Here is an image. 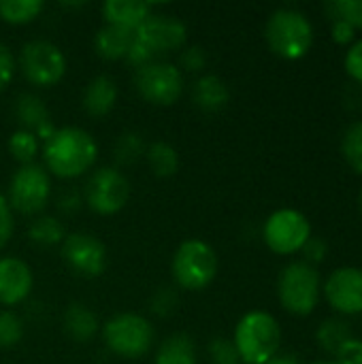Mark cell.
Masks as SVG:
<instances>
[{
    "mask_svg": "<svg viewBox=\"0 0 362 364\" xmlns=\"http://www.w3.org/2000/svg\"><path fill=\"white\" fill-rule=\"evenodd\" d=\"M265 38L275 55L284 60H299L312 49L314 26L307 15L297 9H277L267 19Z\"/></svg>",
    "mask_w": 362,
    "mask_h": 364,
    "instance_id": "obj_3",
    "label": "cell"
},
{
    "mask_svg": "<svg viewBox=\"0 0 362 364\" xmlns=\"http://www.w3.org/2000/svg\"><path fill=\"white\" fill-rule=\"evenodd\" d=\"M192 98L201 111L215 113L228 105L230 90H228L226 81L220 79L218 75H203L201 79H196V83L192 87Z\"/></svg>",
    "mask_w": 362,
    "mask_h": 364,
    "instance_id": "obj_19",
    "label": "cell"
},
{
    "mask_svg": "<svg viewBox=\"0 0 362 364\" xmlns=\"http://www.w3.org/2000/svg\"><path fill=\"white\" fill-rule=\"evenodd\" d=\"M34 286L30 267L13 256L0 258V305L13 307L23 303Z\"/></svg>",
    "mask_w": 362,
    "mask_h": 364,
    "instance_id": "obj_15",
    "label": "cell"
},
{
    "mask_svg": "<svg viewBox=\"0 0 362 364\" xmlns=\"http://www.w3.org/2000/svg\"><path fill=\"white\" fill-rule=\"evenodd\" d=\"M117 94H119L117 83L109 75H98L85 85L81 96V107L92 117H105L107 113L113 111L117 102Z\"/></svg>",
    "mask_w": 362,
    "mask_h": 364,
    "instance_id": "obj_16",
    "label": "cell"
},
{
    "mask_svg": "<svg viewBox=\"0 0 362 364\" xmlns=\"http://www.w3.org/2000/svg\"><path fill=\"white\" fill-rule=\"evenodd\" d=\"M188 41V28L183 21L171 15L151 13L137 30L134 43L143 47L154 60L156 55L169 53L173 49H181Z\"/></svg>",
    "mask_w": 362,
    "mask_h": 364,
    "instance_id": "obj_12",
    "label": "cell"
},
{
    "mask_svg": "<svg viewBox=\"0 0 362 364\" xmlns=\"http://www.w3.org/2000/svg\"><path fill=\"white\" fill-rule=\"evenodd\" d=\"M335 364H362V341L352 337L335 352Z\"/></svg>",
    "mask_w": 362,
    "mask_h": 364,
    "instance_id": "obj_35",
    "label": "cell"
},
{
    "mask_svg": "<svg viewBox=\"0 0 362 364\" xmlns=\"http://www.w3.org/2000/svg\"><path fill=\"white\" fill-rule=\"evenodd\" d=\"M145 141L139 132H122L113 147V158L117 166H132L145 156Z\"/></svg>",
    "mask_w": 362,
    "mask_h": 364,
    "instance_id": "obj_27",
    "label": "cell"
},
{
    "mask_svg": "<svg viewBox=\"0 0 362 364\" xmlns=\"http://www.w3.org/2000/svg\"><path fill=\"white\" fill-rule=\"evenodd\" d=\"M265 243L271 252L288 256L303 250L307 239L312 237L309 220L297 209H280L271 213L262 228Z\"/></svg>",
    "mask_w": 362,
    "mask_h": 364,
    "instance_id": "obj_11",
    "label": "cell"
},
{
    "mask_svg": "<svg viewBox=\"0 0 362 364\" xmlns=\"http://www.w3.org/2000/svg\"><path fill=\"white\" fill-rule=\"evenodd\" d=\"M13 115L17 119V124L21 126V130L28 132H38L45 124H49V111L43 102L41 96L32 94V92H23L15 98L13 102Z\"/></svg>",
    "mask_w": 362,
    "mask_h": 364,
    "instance_id": "obj_21",
    "label": "cell"
},
{
    "mask_svg": "<svg viewBox=\"0 0 362 364\" xmlns=\"http://www.w3.org/2000/svg\"><path fill=\"white\" fill-rule=\"evenodd\" d=\"M62 260L77 277L96 279L107 269V247L87 232H73L62 241Z\"/></svg>",
    "mask_w": 362,
    "mask_h": 364,
    "instance_id": "obj_13",
    "label": "cell"
},
{
    "mask_svg": "<svg viewBox=\"0 0 362 364\" xmlns=\"http://www.w3.org/2000/svg\"><path fill=\"white\" fill-rule=\"evenodd\" d=\"M45 164L47 173L60 179H73L90 171L98 158V145L94 136L81 128L66 126L53 132L45 141Z\"/></svg>",
    "mask_w": 362,
    "mask_h": 364,
    "instance_id": "obj_1",
    "label": "cell"
},
{
    "mask_svg": "<svg viewBox=\"0 0 362 364\" xmlns=\"http://www.w3.org/2000/svg\"><path fill=\"white\" fill-rule=\"evenodd\" d=\"M62 326L68 339H73L75 343H87L96 337L100 322L96 318V314L83 305V303H70L64 311L62 318Z\"/></svg>",
    "mask_w": 362,
    "mask_h": 364,
    "instance_id": "obj_18",
    "label": "cell"
},
{
    "mask_svg": "<svg viewBox=\"0 0 362 364\" xmlns=\"http://www.w3.org/2000/svg\"><path fill=\"white\" fill-rule=\"evenodd\" d=\"M58 207H60L64 213H75V211H79V207H81V196H79L75 190H66V192L58 198Z\"/></svg>",
    "mask_w": 362,
    "mask_h": 364,
    "instance_id": "obj_40",
    "label": "cell"
},
{
    "mask_svg": "<svg viewBox=\"0 0 362 364\" xmlns=\"http://www.w3.org/2000/svg\"><path fill=\"white\" fill-rule=\"evenodd\" d=\"M154 364H196V346L192 337L186 333L166 337L156 352Z\"/></svg>",
    "mask_w": 362,
    "mask_h": 364,
    "instance_id": "obj_22",
    "label": "cell"
},
{
    "mask_svg": "<svg viewBox=\"0 0 362 364\" xmlns=\"http://www.w3.org/2000/svg\"><path fill=\"white\" fill-rule=\"evenodd\" d=\"M43 11L41 0H0V17L11 26L34 21Z\"/></svg>",
    "mask_w": 362,
    "mask_h": 364,
    "instance_id": "obj_26",
    "label": "cell"
},
{
    "mask_svg": "<svg viewBox=\"0 0 362 364\" xmlns=\"http://www.w3.org/2000/svg\"><path fill=\"white\" fill-rule=\"evenodd\" d=\"M282 307L292 316H309L320 299V275L307 262H290L277 279Z\"/></svg>",
    "mask_w": 362,
    "mask_h": 364,
    "instance_id": "obj_6",
    "label": "cell"
},
{
    "mask_svg": "<svg viewBox=\"0 0 362 364\" xmlns=\"http://www.w3.org/2000/svg\"><path fill=\"white\" fill-rule=\"evenodd\" d=\"M209 356L213 364H239L241 360L233 339H226V337H215L209 343Z\"/></svg>",
    "mask_w": 362,
    "mask_h": 364,
    "instance_id": "obj_33",
    "label": "cell"
},
{
    "mask_svg": "<svg viewBox=\"0 0 362 364\" xmlns=\"http://www.w3.org/2000/svg\"><path fill=\"white\" fill-rule=\"evenodd\" d=\"M102 339L115 356L134 360L151 350L156 331L151 322L139 314H117L107 320L102 328Z\"/></svg>",
    "mask_w": 362,
    "mask_h": 364,
    "instance_id": "obj_5",
    "label": "cell"
},
{
    "mask_svg": "<svg viewBox=\"0 0 362 364\" xmlns=\"http://www.w3.org/2000/svg\"><path fill=\"white\" fill-rule=\"evenodd\" d=\"M354 337L352 333V326L348 320L344 318H329L324 320L318 331H316V343L331 356H335V352Z\"/></svg>",
    "mask_w": 362,
    "mask_h": 364,
    "instance_id": "obj_23",
    "label": "cell"
},
{
    "mask_svg": "<svg viewBox=\"0 0 362 364\" xmlns=\"http://www.w3.org/2000/svg\"><path fill=\"white\" fill-rule=\"evenodd\" d=\"M51 196V177L38 164L19 166L9 183V207L21 215H34L45 209Z\"/></svg>",
    "mask_w": 362,
    "mask_h": 364,
    "instance_id": "obj_7",
    "label": "cell"
},
{
    "mask_svg": "<svg viewBox=\"0 0 362 364\" xmlns=\"http://www.w3.org/2000/svg\"><path fill=\"white\" fill-rule=\"evenodd\" d=\"M301 252L305 254V260H303V262H307V264H316V262H322V260L326 258L329 243H326L322 237H309Z\"/></svg>",
    "mask_w": 362,
    "mask_h": 364,
    "instance_id": "obj_37",
    "label": "cell"
},
{
    "mask_svg": "<svg viewBox=\"0 0 362 364\" xmlns=\"http://www.w3.org/2000/svg\"><path fill=\"white\" fill-rule=\"evenodd\" d=\"M151 15V4L143 0H107L102 4V17L111 26L137 30Z\"/></svg>",
    "mask_w": 362,
    "mask_h": 364,
    "instance_id": "obj_17",
    "label": "cell"
},
{
    "mask_svg": "<svg viewBox=\"0 0 362 364\" xmlns=\"http://www.w3.org/2000/svg\"><path fill=\"white\" fill-rule=\"evenodd\" d=\"M175 284L190 292L205 290L218 273V256L213 247L201 239L183 241L171 262Z\"/></svg>",
    "mask_w": 362,
    "mask_h": 364,
    "instance_id": "obj_4",
    "label": "cell"
},
{
    "mask_svg": "<svg viewBox=\"0 0 362 364\" xmlns=\"http://www.w3.org/2000/svg\"><path fill=\"white\" fill-rule=\"evenodd\" d=\"M358 211H361V215H362V188H361V194H358Z\"/></svg>",
    "mask_w": 362,
    "mask_h": 364,
    "instance_id": "obj_43",
    "label": "cell"
},
{
    "mask_svg": "<svg viewBox=\"0 0 362 364\" xmlns=\"http://www.w3.org/2000/svg\"><path fill=\"white\" fill-rule=\"evenodd\" d=\"M346 70L356 83H362V41H356L348 49V53H346Z\"/></svg>",
    "mask_w": 362,
    "mask_h": 364,
    "instance_id": "obj_39",
    "label": "cell"
},
{
    "mask_svg": "<svg viewBox=\"0 0 362 364\" xmlns=\"http://www.w3.org/2000/svg\"><path fill=\"white\" fill-rule=\"evenodd\" d=\"M23 337V322L17 314L2 309L0 311V350L15 348Z\"/></svg>",
    "mask_w": 362,
    "mask_h": 364,
    "instance_id": "obj_31",
    "label": "cell"
},
{
    "mask_svg": "<svg viewBox=\"0 0 362 364\" xmlns=\"http://www.w3.org/2000/svg\"><path fill=\"white\" fill-rule=\"evenodd\" d=\"M134 87L139 96L151 105L169 107L179 100L183 92V75L171 62H149L134 73Z\"/></svg>",
    "mask_w": 362,
    "mask_h": 364,
    "instance_id": "obj_9",
    "label": "cell"
},
{
    "mask_svg": "<svg viewBox=\"0 0 362 364\" xmlns=\"http://www.w3.org/2000/svg\"><path fill=\"white\" fill-rule=\"evenodd\" d=\"M324 296L337 314H362V269L341 267L333 271L324 284Z\"/></svg>",
    "mask_w": 362,
    "mask_h": 364,
    "instance_id": "obj_14",
    "label": "cell"
},
{
    "mask_svg": "<svg viewBox=\"0 0 362 364\" xmlns=\"http://www.w3.org/2000/svg\"><path fill=\"white\" fill-rule=\"evenodd\" d=\"M132 41H134V32H132V30H126V28H119V26L105 23V26L96 32L94 47H96V53H98L102 60L115 62V60H122V58L128 55V49H130Z\"/></svg>",
    "mask_w": 362,
    "mask_h": 364,
    "instance_id": "obj_20",
    "label": "cell"
},
{
    "mask_svg": "<svg viewBox=\"0 0 362 364\" xmlns=\"http://www.w3.org/2000/svg\"><path fill=\"white\" fill-rule=\"evenodd\" d=\"M181 66L188 70V73H198L207 66V53L201 45H190V47H183L181 51Z\"/></svg>",
    "mask_w": 362,
    "mask_h": 364,
    "instance_id": "obj_34",
    "label": "cell"
},
{
    "mask_svg": "<svg viewBox=\"0 0 362 364\" xmlns=\"http://www.w3.org/2000/svg\"><path fill=\"white\" fill-rule=\"evenodd\" d=\"M324 11L331 21H344L354 30L362 28V0H331Z\"/></svg>",
    "mask_w": 362,
    "mask_h": 364,
    "instance_id": "obj_29",
    "label": "cell"
},
{
    "mask_svg": "<svg viewBox=\"0 0 362 364\" xmlns=\"http://www.w3.org/2000/svg\"><path fill=\"white\" fill-rule=\"evenodd\" d=\"M15 70H17V64H15V58H13L11 49L0 43V92L11 85V81L15 77Z\"/></svg>",
    "mask_w": 362,
    "mask_h": 364,
    "instance_id": "obj_36",
    "label": "cell"
},
{
    "mask_svg": "<svg viewBox=\"0 0 362 364\" xmlns=\"http://www.w3.org/2000/svg\"><path fill=\"white\" fill-rule=\"evenodd\" d=\"M23 77L36 87L55 85L66 73V58L58 45L49 41H30L19 55Z\"/></svg>",
    "mask_w": 362,
    "mask_h": 364,
    "instance_id": "obj_10",
    "label": "cell"
},
{
    "mask_svg": "<svg viewBox=\"0 0 362 364\" xmlns=\"http://www.w3.org/2000/svg\"><path fill=\"white\" fill-rule=\"evenodd\" d=\"M147 164L156 177H173L179 168V154L173 145L156 141L145 149Z\"/></svg>",
    "mask_w": 362,
    "mask_h": 364,
    "instance_id": "obj_24",
    "label": "cell"
},
{
    "mask_svg": "<svg viewBox=\"0 0 362 364\" xmlns=\"http://www.w3.org/2000/svg\"><path fill=\"white\" fill-rule=\"evenodd\" d=\"M9 151L13 156L15 162H19L21 166L26 164H34V158L38 154V139L34 132L28 130H15L9 139Z\"/></svg>",
    "mask_w": 362,
    "mask_h": 364,
    "instance_id": "obj_28",
    "label": "cell"
},
{
    "mask_svg": "<svg viewBox=\"0 0 362 364\" xmlns=\"http://www.w3.org/2000/svg\"><path fill=\"white\" fill-rule=\"evenodd\" d=\"M312 364H335L333 360H318V363H312Z\"/></svg>",
    "mask_w": 362,
    "mask_h": 364,
    "instance_id": "obj_44",
    "label": "cell"
},
{
    "mask_svg": "<svg viewBox=\"0 0 362 364\" xmlns=\"http://www.w3.org/2000/svg\"><path fill=\"white\" fill-rule=\"evenodd\" d=\"M179 307V294L173 286H162L151 294L149 311L158 318H171Z\"/></svg>",
    "mask_w": 362,
    "mask_h": 364,
    "instance_id": "obj_32",
    "label": "cell"
},
{
    "mask_svg": "<svg viewBox=\"0 0 362 364\" xmlns=\"http://www.w3.org/2000/svg\"><path fill=\"white\" fill-rule=\"evenodd\" d=\"M341 154L350 168L362 175V122H354L346 128L341 139Z\"/></svg>",
    "mask_w": 362,
    "mask_h": 364,
    "instance_id": "obj_30",
    "label": "cell"
},
{
    "mask_svg": "<svg viewBox=\"0 0 362 364\" xmlns=\"http://www.w3.org/2000/svg\"><path fill=\"white\" fill-rule=\"evenodd\" d=\"M354 36H356V30H354L352 26H348V23H344V21H333V38H335L337 43L348 45V43L354 41Z\"/></svg>",
    "mask_w": 362,
    "mask_h": 364,
    "instance_id": "obj_41",
    "label": "cell"
},
{
    "mask_svg": "<svg viewBox=\"0 0 362 364\" xmlns=\"http://www.w3.org/2000/svg\"><path fill=\"white\" fill-rule=\"evenodd\" d=\"M265 364H299V360L292 354H275L269 363Z\"/></svg>",
    "mask_w": 362,
    "mask_h": 364,
    "instance_id": "obj_42",
    "label": "cell"
},
{
    "mask_svg": "<svg viewBox=\"0 0 362 364\" xmlns=\"http://www.w3.org/2000/svg\"><path fill=\"white\" fill-rule=\"evenodd\" d=\"M15 230V222H13V209L9 207L6 198L0 194V250L11 241Z\"/></svg>",
    "mask_w": 362,
    "mask_h": 364,
    "instance_id": "obj_38",
    "label": "cell"
},
{
    "mask_svg": "<svg viewBox=\"0 0 362 364\" xmlns=\"http://www.w3.org/2000/svg\"><path fill=\"white\" fill-rule=\"evenodd\" d=\"M83 188V198L87 207L98 215L119 213L130 198V183L126 175L113 166H102L94 171Z\"/></svg>",
    "mask_w": 362,
    "mask_h": 364,
    "instance_id": "obj_8",
    "label": "cell"
},
{
    "mask_svg": "<svg viewBox=\"0 0 362 364\" xmlns=\"http://www.w3.org/2000/svg\"><path fill=\"white\" fill-rule=\"evenodd\" d=\"M64 226L60 220H55L53 215H43V218H36L30 228H28V239L34 243V245H41V247H53V245H62L64 241Z\"/></svg>",
    "mask_w": 362,
    "mask_h": 364,
    "instance_id": "obj_25",
    "label": "cell"
},
{
    "mask_svg": "<svg viewBox=\"0 0 362 364\" xmlns=\"http://www.w3.org/2000/svg\"><path fill=\"white\" fill-rule=\"evenodd\" d=\"M233 343L245 364H265L280 352L282 328L271 314L250 311L239 320Z\"/></svg>",
    "mask_w": 362,
    "mask_h": 364,
    "instance_id": "obj_2",
    "label": "cell"
}]
</instances>
